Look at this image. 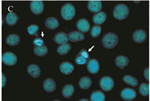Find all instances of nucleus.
<instances>
[{
	"instance_id": "f257e3e1",
	"label": "nucleus",
	"mask_w": 150,
	"mask_h": 101,
	"mask_svg": "<svg viewBox=\"0 0 150 101\" xmlns=\"http://www.w3.org/2000/svg\"><path fill=\"white\" fill-rule=\"evenodd\" d=\"M129 13V10L128 6L122 3H120L115 6L113 11V17L117 20L121 21L128 17Z\"/></svg>"
},
{
	"instance_id": "f03ea898",
	"label": "nucleus",
	"mask_w": 150,
	"mask_h": 101,
	"mask_svg": "<svg viewBox=\"0 0 150 101\" xmlns=\"http://www.w3.org/2000/svg\"><path fill=\"white\" fill-rule=\"evenodd\" d=\"M119 43V37L117 35L109 32L103 36L102 39V43L103 47L107 49H112L115 48Z\"/></svg>"
},
{
	"instance_id": "7ed1b4c3",
	"label": "nucleus",
	"mask_w": 150,
	"mask_h": 101,
	"mask_svg": "<svg viewBox=\"0 0 150 101\" xmlns=\"http://www.w3.org/2000/svg\"><path fill=\"white\" fill-rule=\"evenodd\" d=\"M76 15V8L70 3H67L62 6L61 9V16L66 21H70Z\"/></svg>"
},
{
	"instance_id": "20e7f679",
	"label": "nucleus",
	"mask_w": 150,
	"mask_h": 101,
	"mask_svg": "<svg viewBox=\"0 0 150 101\" xmlns=\"http://www.w3.org/2000/svg\"><path fill=\"white\" fill-rule=\"evenodd\" d=\"M99 84L104 92H110L112 90L114 86H115V82L113 78L110 76H103L100 79Z\"/></svg>"
},
{
	"instance_id": "39448f33",
	"label": "nucleus",
	"mask_w": 150,
	"mask_h": 101,
	"mask_svg": "<svg viewBox=\"0 0 150 101\" xmlns=\"http://www.w3.org/2000/svg\"><path fill=\"white\" fill-rule=\"evenodd\" d=\"M2 61L5 65L13 66L17 63L18 57L13 52H6L2 55Z\"/></svg>"
},
{
	"instance_id": "423d86ee",
	"label": "nucleus",
	"mask_w": 150,
	"mask_h": 101,
	"mask_svg": "<svg viewBox=\"0 0 150 101\" xmlns=\"http://www.w3.org/2000/svg\"><path fill=\"white\" fill-rule=\"evenodd\" d=\"M120 97L125 100H133L137 97L136 91L134 89L131 88H126L122 90L121 92H120Z\"/></svg>"
},
{
	"instance_id": "0eeeda50",
	"label": "nucleus",
	"mask_w": 150,
	"mask_h": 101,
	"mask_svg": "<svg viewBox=\"0 0 150 101\" xmlns=\"http://www.w3.org/2000/svg\"><path fill=\"white\" fill-rule=\"evenodd\" d=\"M32 12L35 15H40L44 11L45 5L43 1H32L30 4Z\"/></svg>"
},
{
	"instance_id": "6e6552de",
	"label": "nucleus",
	"mask_w": 150,
	"mask_h": 101,
	"mask_svg": "<svg viewBox=\"0 0 150 101\" xmlns=\"http://www.w3.org/2000/svg\"><path fill=\"white\" fill-rule=\"evenodd\" d=\"M87 70L90 73L96 74L100 70L99 62L96 59H90L87 61Z\"/></svg>"
},
{
	"instance_id": "1a4fd4ad",
	"label": "nucleus",
	"mask_w": 150,
	"mask_h": 101,
	"mask_svg": "<svg viewBox=\"0 0 150 101\" xmlns=\"http://www.w3.org/2000/svg\"><path fill=\"white\" fill-rule=\"evenodd\" d=\"M133 40L134 42L137 43H142L144 42L147 38V34L146 32L142 30V29H139V30H135L133 33L132 35Z\"/></svg>"
},
{
	"instance_id": "9d476101",
	"label": "nucleus",
	"mask_w": 150,
	"mask_h": 101,
	"mask_svg": "<svg viewBox=\"0 0 150 101\" xmlns=\"http://www.w3.org/2000/svg\"><path fill=\"white\" fill-rule=\"evenodd\" d=\"M76 27L78 30L83 33H86L90 30V24L85 18L79 19L76 23Z\"/></svg>"
},
{
	"instance_id": "9b49d317",
	"label": "nucleus",
	"mask_w": 150,
	"mask_h": 101,
	"mask_svg": "<svg viewBox=\"0 0 150 101\" xmlns=\"http://www.w3.org/2000/svg\"><path fill=\"white\" fill-rule=\"evenodd\" d=\"M60 71L64 75H70L74 70V66L72 63L68 61H64L61 63L59 66Z\"/></svg>"
},
{
	"instance_id": "f8f14e48",
	"label": "nucleus",
	"mask_w": 150,
	"mask_h": 101,
	"mask_svg": "<svg viewBox=\"0 0 150 101\" xmlns=\"http://www.w3.org/2000/svg\"><path fill=\"white\" fill-rule=\"evenodd\" d=\"M88 9L93 13H98L102 9L103 4L100 1H89L88 2Z\"/></svg>"
},
{
	"instance_id": "ddd939ff",
	"label": "nucleus",
	"mask_w": 150,
	"mask_h": 101,
	"mask_svg": "<svg viewBox=\"0 0 150 101\" xmlns=\"http://www.w3.org/2000/svg\"><path fill=\"white\" fill-rule=\"evenodd\" d=\"M68 40L72 42H77V41H82L84 40L85 36L83 32L80 31H74L71 32L68 34Z\"/></svg>"
},
{
	"instance_id": "4468645a",
	"label": "nucleus",
	"mask_w": 150,
	"mask_h": 101,
	"mask_svg": "<svg viewBox=\"0 0 150 101\" xmlns=\"http://www.w3.org/2000/svg\"><path fill=\"white\" fill-rule=\"evenodd\" d=\"M115 65L120 69H123L124 68L128 66L129 63V59L125 55H118L115 59Z\"/></svg>"
},
{
	"instance_id": "2eb2a0df",
	"label": "nucleus",
	"mask_w": 150,
	"mask_h": 101,
	"mask_svg": "<svg viewBox=\"0 0 150 101\" xmlns=\"http://www.w3.org/2000/svg\"><path fill=\"white\" fill-rule=\"evenodd\" d=\"M43 86L45 91L48 93L53 92L56 88V84H55V81L51 78H48V79L45 80Z\"/></svg>"
},
{
	"instance_id": "dca6fc26",
	"label": "nucleus",
	"mask_w": 150,
	"mask_h": 101,
	"mask_svg": "<svg viewBox=\"0 0 150 101\" xmlns=\"http://www.w3.org/2000/svg\"><path fill=\"white\" fill-rule=\"evenodd\" d=\"M54 41L58 44H63L67 43L69 40L68 37V34L65 32H61L57 33L54 36Z\"/></svg>"
},
{
	"instance_id": "f3484780",
	"label": "nucleus",
	"mask_w": 150,
	"mask_h": 101,
	"mask_svg": "<svg viewBox=\"0 0 150 101\" xmlns=\"http://www.w3.org/2000/svg\"><path fill=\"white\" fill-rule=\"evenodd\" d=\"M28 73L33 78H38L41 75V69L38 65L31 64L27 68Z\"/></svg>"
},
{
	"instance_id": "a211bd4d",
	"label": "nucleus",
	"mask_w": 150,
	"mask_h": 101,
	"mask_svg": "<svg viewBox=\"0 0 150 101\" xmlns=\"http://www.w3.org/2000/svg\"><path fill=\"white\" fill-rule=\"evenodd\" d=\"M106 18L107 16L106 13L103 11H100L99 12L97 13V14H96L93 16L92 21L95 24L97 25H100L105 22V21L106 20Z\"/></svg>"
},
{
	"instance_id": "6ab92c4d",
	"label": "nucleus",
	"mask_w": 150,
	"mask_h": 101,
	"mask_svg": "<svg viewBox=\"0 0 150 101\" xmlns=\"http://www.w3.org/2000/svg\"><path fill=\"white\" fill-rule=\"evenodd\" d=\"M75 88L71 84H67L62 89V95L67 99H69L74 95Z\"/></svg>"
},
{
	"instance_id": "aec40b11",
	"label": "nucleus",
	"mask_w": 150,
	"mask_h": 101,
	"mask_svg": "<svg viewBox=\"0 0 150 101\" xmlns=\"http://www.w3.org/2000/svg\"><path fill=\"white\" fill-rule=\"evenodd\" d=\"M45 26L50 30H55L59 27V20L57 18L50 17L47 18L45 21Z\"/></svg>"
},
{
	"instance_id": "412c9836",
	"label": "nucleus",
	"mask_w": 150,
	"mask_h": 101,
	"mask_svg": "<svg viewBox=\"0 0 150 101\" xmlns=\"http://www.w3.org/2000/svg\"><path fill=\"white\" fill-rule=\"evenodd\" d=\"M92 84V81L89 77H81L79 82V85L81 89L83 90H88L89 89Z\"/></svg>"
},
{
	"instance_id": "4be33fe9",
	"label": "nucleus",
	"mask_w": 150,
	"mask_h": 101,
	"mask_svg": "<svg viewBox=\"0 0 150 101\" xmlns=\"http://www.w3.org/2000/svg\"><path fill=\"white\" fill-rule=\"evenodd\" d=\"M20 41V37L17 34H10L6 39V43L9 46L14 47L18 45Z\"/></svg>"
},
{
	"instance_id": "5701e85b",
	"label": "nucleus",
	"mask_w": 150,
	"mask_h": 101,
	"mask_svg": "<svg viewBox=\"0 0 150 101\" xmlns=\"http://www.w3.org/2000/svg\"><path fill=\"white\" fill-rule=\"evenodd\" d=\"M106 99L105 94L102 91L96 90L91 93L90 100L91 101H104Z\"/></svg>"
},
{
	"instance_id": "b1692460",
	"label": "nucleus",
	"mask_w": 150,
	"mask_h": 101,
	"mask_svg": "<svg viewBox=\"0 0 150 101\" xmlns=\"http://www.w3.org/2000/svg\"><path fill=\"white\" fill-rule=\"evenodd\" d=\"M19 18L18 15L14 12H10L7 14L5 19L6 24L9 26H14L15 25L18 21Z\"/></svg>"
},
{
	"instance_id": "393cba45",
	"label": "nucleus",
	"mask_w": 150,
	"mask_h": 101,
	"mask_svg": "<svg viewBox=\"0 0 150 101\" xmlns=\"http://www.w3.org/2000/svg\"><path fill=\"white\" fill-rule=\"evenodd\" d=\"M122 80L124 83L133 87H136L139 84L138 80L135 77L131 76V75H125L123 77Z\"/></svg>"
},
{
	"instance_id": "a878e982",
	"label": "nucleus",
	"mask_w": 150,
	"mask_h": 101,
	"mask_svg": "<svg viewBox=\"0 0 150 101\" xmlns=\"http://www.w3.org/2000/svg\"><path fill=\"white\" fill-rule=\"evenodd\" d=\"M48 48L45 45H43V46L41 47L35 46L34 48V53L40 57H43L45 55H46L48 54Z\"/></svg>"
},
{
	"instance_id": "bb28decb",
	"label": "nucleus",
	"mask_w": 150,
	"mask_h": 101,
	"mask_svg": "<svg viewBox=\"0 0 150 101\" xmlns=\"http://www.w3.org/2000/svg\"><path fill=\"white\" fill-rule=\"evenodd\" d=\"M71 50V45L69 43H65L59 46L57 48V52L61 55H64L68 54Z\"/></svg>"
},
{
	"instance_id": "cd10ccee",
	"label": "nucleus",
	"mask_w": 150,
	"mask_h": 101,
	"mask_svg": "<svg viewBox=\"0 0 150 101\" xmlns=\"http://www.w3.org/2000/svg\"><path fill=\"white\" fill-rule=\"evenodd\" d=\"M139 93L141 95L148 97L149 93V83H141L139 86Z\"/></svg>"
},
{
	"instance_id": "c85d7f7f",
	"label": "nucleus",
	"mask_w": 150,
	"mask_h": 101,
	"mask_svg": "<svg viewBox=\"0 0 150 101\" xmlns=\"http://www.w3.org/2000/svg\"><path fill=\"white\" fill-rule=\"evenodd\" d=\"M101 31H102V28L100 25H94L90 30L91 36L93 38L99 37L101 33Z\"/></svg>"
},
{
	"instance_id": "c756f323",
	"label": "nucleus",
	"mask_w": 150,
	"mask_h": 101,
	"mask_svg": "<svg viewBox=\"0 0 150 101\" xmlns=\"http://www.w3.org/2000/svg\"><path fill=\"white\" fill-rule=\"evenodd\" d=\"M39 30V27L37 25H29L27 28L28 33L31 35H37L38 32Z\"/></svg>"
},
{
	"instance_id": "7c9ffc66",
	"label": "nucleus",
	"mask_w": 150,
	"mask_h": 101,
	"mask_svg": "<svg viewBox=\"0 0 150 101\" xmlns=\"http://www.w3.org/2000/svg\"><path fill=\"white\" fill-rule=\"evenodd\" d=\"M75 61H76V63L77 64L83 65V64H84L87 63L88 59L83 56L82 55L78 54L77 56L76 57V58H75Z\"/></svg>"
},
{
	"instance_id": "2f4dec72",
	"label": "nucleus",
	"mask_w": 150,
	"mask_h": 101,
	"mask_svg": "<svg viewBox=\"0 0 150 101\" xmlns=\"http://www.w3.org/2000/svg\"><path fill=\"white\" fill-rule=\"evenodd\" d=\"M33 44L35 45V46L41 47V46H43V45H45V42L43 40V39H41L40 37H36L34 40Z\"/></svg>"
},
{
	"instance_id": "473e14b6",
	"label": "nucleus",
	"mask_w": 150,
	"mask_h": 101,
	"mask_svg": "<svg viewBox=\"0 0 150 101\" xmlns=\"http://www.w3.org/2000/svg\"><path fill=\"white\" fill-rule=\"evenodd\" d=\"M144 76L146 81H149V70L148 67L146 68L144 70Z\"/></svg>"
},
{
	"instance_id": "72a5a7b5",
	"label": "nucleus",
	"mask_w": 150,
	"mask_h": 101,
	"mask_svg": "<svg viewBox=\"0 0 150 101\" xmlns=\"http://www.w3.org/2000/svg\"><path fill=\"white\" fill-rule=\"evenodd\" d=\"M78 54L82 55L83 56H84V57H86V59H88L89 54H88V51L86 50H84V49L81 50Z\"/></svg>"
},
{
	"instance_id": "f704fd0d",
	"label": "nucleus",
	"mask_w": 150,
	"mask_h": 101,
	"mask_svg": "<svg viewBox=\"0 0 150 101\" xmlns=\"http://www.w3.org/2000/svg\"><path fill=\"white\" fill-rule=\"evenodd\" d=\"M6 82V77L5 76V74H2V87H5V84Z\"/></svg>"
},
{
	"instance_id": "c9c22d12",
	"label": "nucleus",
	"mask_w": 150,
	"mask_h": 101,
	"mask_svg": "<svg viewBox=\"0 0 150 101\" xmlns=\"http://www.w3.org/2000/svg\"><path fill=\"white\" fill-rule=\"evenodd\" d=\"M79 100H80V101H84H84H88L89 100L88 99H80Z\"/></svg>"
},
{
	"instance_id": "e433bc0d",
	"label": "nucleus",
	"mask_w": 150,
	"mask_h": 101,
	"mask_svg": "<svg viewBox=\"0 0 150 101\" xmlns=\"http://www.w3.org/2000/svg\"><path fill=\"white\" fill-rule=\"evenodd\" d=\"M139 2H140L139 1H134V3H138Z\"/></svg>"
}]
</instances>
